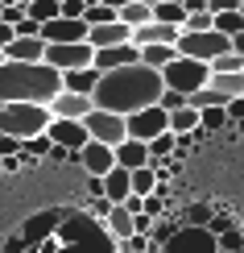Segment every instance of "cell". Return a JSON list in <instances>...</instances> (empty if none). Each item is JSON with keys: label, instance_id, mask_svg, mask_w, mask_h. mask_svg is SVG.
<instances>
[{"label": "cell", "instance_id": "obj_1", "mask_svg": "<svg viewBox=\"0 0 244 253\" xmlns=\"http://www.w3.org/2000/svg\"><path fill=\"white\" fill-rule=\"evenodd\" d=\"M157 96H162V75L141 67V62H133V67H120V71H104L95 91H91V108L133 117V112L157 104Z\"/></svg>", "mask_w": 244, "mask_h": 253}, {"label": "cell", "instance_id": "obj_2", "mask_svg": "<svg viewBox=\"0 0 244 253\" xmlns=\"http://www.w3.org/2000/svg\"><path fill=\"white\" fill-rule=\"evenodd\" d=\"M62 91V75L46 62H0V104H50Z\"/></svg>", "mask_w": 244, "mask_h": 253}, {"label": "cell", "instance_id": "obj_3", "mask_svg": "<svg viewBox=\"0 0 244 253\" xmlns=\"http://www.w3.org/2000/svg\"><path fill=\"white\" fill-rule=\"evenodd\" d=\"M54 121L46 104H0V133L29 141V137L46 133V125Z\"/></svg>", "mask_w": 244, "mask_h": 253}, {"label": "cell", "instance_id": "obj_4", "mask_svg": "<svg viewBox=\"0 0 244 253\" xmlns=\"http://www.w3.org/2000/svg\"><path fill=\"white\" fill-rule=\"evenodd\" d=\"M157 75H162V87L178 91V96H195V91H203V87H207L211 67H207V62H195V58L174 54L162 71H157Z\"/></svg>", "mask_w": 244, "mask_h": 253}, {"label": "cell", "instance_id": "obj_5", "mask_svg": "<svg viewBox=\"0 0 244 253\" xmlns=\"http://www.w3.org/2000/svg\"><path fill=\"white\" fill-rule=\"evenodd\" d=\"M174 50H178L182 58H195V62H211V58H219V54H228V50H232V38L215 34V29H203V34H178Z\"/></svg>", "mask_w": 244, "mask_h": 253}, {"label": "cell", "instance_id": "obj_6", "mask_svg": "<svg viewBox=\"0 0 244 253\" xmlns=\"http://www.w3.org/2000/svg\"><path fill=\"white\" fill-rule=\"evenodd\" d=\"M91 54H95V50L87 46V42H67V46H46L41 62H46V67H54L58 75H67V71L91 67Z\"/></svg>", "mask_w": 244, "mask_h": 253}, {"label": "cell", "instance_id": "obj_7", "mask_svg": "<svg viewBox=\"0 0 244 253\" xmlns=\"http://www.w3.org/2000/svg\"><path fill=\"white\" fill-rule=\"evenodd\" d=\"M83 129H87L91 141L112 145V150L124 141V117H116V112H104V108H91L87 117H83Z\"/></svg>", "mask_w": 244, "mask_h": 253}, {"label": "cell", "instance_id": "obj_8", "mask_svg": "<svg viewBox=\"0 0 244 253\" xmlns=\"http://www.w3.org/2000/svg\"><path fill=\"white\" fill-rule=\"evenodd\" d=\"M157 133H170V121H166V112L157 108V104L124 117V137H133V141H153Z\"/></svg>", "mask_w": 244, "mask_h": 253}, {"label": "cell", "instance_id": "obj_9", "mask_svg": "<svg viewBox=\"0 0 244 253\" xmlns=\"http://www.w3.org/2000/svg\"><path fill=\"white\" fill-rule=\"evenodd\" d=\"M162 253H219V249H215V237H211L207 228H186V224H178L174 237L162 245Z\"/></svg>", "mask_w": 244, "mask_h": 253}, {"label": "cell", "instance_id": "obj_10", "mask_svg": "<svg viewBox=\"0 0 244 253\" xmlns=\"http://www.w3.org/2000/svg\"><path fill=\"white\" fill-rule=\"evenodd\" d=\"M37 38L46 46H67V42H87V25L83 21H70V17H54L37 29Z\"/></svg>", "mask_w": 244, "mask_h": 253}, {"label": "cell", "instance_id": "obj_11", "mask_svg": "<svg viewBox=\"0 0 244 253\" xmlns=\"http://www.w3.org/2000/svg\"><path fill=\"white\" fill-rule=\"evenodd\" d=\"M46 137H50L54 145H62V150H70V154H79L83 145L91 141L87 129H83V121H50V125H46Z\"/></svg>", "mask_w": 244, "mask_h": 253}, {"label": "cell", "instance_id": "obj_12", "mask_svg": "<svg viewBox=\"0 0 244 253\" xmlns=\"http://www.w3.org/2000/svg\"><path fill=\"white\" fill-rule=\"evenodd\" d=\"M133 62H141V50L133 46V42H124V46H108V50H95L91 54V67L100 71H120V67H133Z\"/></svg>", "mask_w": 244, "mask_h": 253}, {"label": "cell", "instance_id": "obj_13", "mask_svg": "<svg viewBox=\"0 0 244 253\" xmlns=\"http://www.w3.org/2000/svg\"><path fill=\"white\" fill-rule=\"evenodd\" d=\"M50 108V117L54 121H83L91 112V96H75V91H58L54 100L46 104Z\"/></svg>", "mask_w": 244, "mask_h": 253}, {"label": "cell", "instance_id": "obj_14", "mask_svg": "<svg viewBox=\"0 0 244 253\" xmlns=\"http://www.w3.org/2000/svg\"><path fill=\"white\" fill-rule=\"evenodd\" d=\"M178 34H182V29H174V25H157V21H145V25H137L133 34H129V42H133L137 50H141V46H174Z\"/></svg>", "mask_w": 244, "mask_h": 253}, {"label": "cell", "instance_id": "obj_15", "mask_svg": "<svg viewBox=\"0 0 244 253\" xmlns=\"http://www.w3.org/2000/svg\"><path fill=\"white\" fill-rule=\"evenodd\" d=\"M79 166L83 170H91V178H104L116 166V158H112V145H100V141H87L79 150Z\"/></svg>", "mask_w": 244, "mask_h": 253}, {"label": "cell", "instance_id": "obj_16", "mask_svg": "<svg viewBox=\"0 0 244 253\" xmlns=\"http://www.w3.org/2000/svg\"><path fill=\"white\" fill-rule=\"evenodd\" d=\"M129 34H133L129 25H120V21H108V25H95V29H87V46H91V50L124 46V42H129Z\"/></svg>", "mask_w": 244, "mask_h": 253}, {"label": "cell", "instance_id": "obj_17", "mask_svg": "<svg viewBox=\"0 0 244 253\" xmlns=\"http://www.w3.org/2000/svg\"><path fill=\"white\" fill-rule=\"evenodd\" d=\"M112 158H116L120 170H141V166H149V150H145V141H133V137H124V141L112 150Z\"/></svg>", "mask_w": 244, "mask_h": 253}, {"label": "cell", "instance_id": "obj_18", "mask_svg": "<svg viewBox=\"0 0 244 253\" xmlns=\"http://www.w3.org/2000/svg\"><path fill=\"white\" fill-rule=\"evenodd\" d=\"M41 54H46V42L41 38H17L4 46V58L8 62H41Z\"/></svg>", "mask_w": 244, "mask_h": 253}, {"label": "cell", "instance_id": "obj_19", "mask_svg": "<svg viewBox=\"0 0 244 253\" xmlns=\"http://www.w3.org/2000/svg\"><path fill=\"white\" fill-rule=\"evenodd\" d=\"M100 191H104V199H108V204H124V199L133 195V191H129V170L112 166V170L100 178Z\"/></svg>", "mask_w": 244, "mask_h": 253}, {"label": "cell", "instance_id": "obj_20", "mask_svg": "<svg viewBox=\"0 0 244 253\" xmlns=\"http://www.w3.org/2000/svg\"><path fill=\"white\" fill-rule=\"evenodd\" d=\"M95 83H100V71L95 67H83V71H67L62 75V91H75V96H91Z\"/></svg>", "mask_w": 244, "mask_h": 253}, {"label": "cell", "instance_id": "obj_21", "mask_svg": "<svg viewBox=\"0 0 244 253\" xmlns=\"http://www.w3.org/2000/svg\"><path fill=\"white\" fill-rule=\"evenodd\" d=\"M104 224H108V233H112L116 241H120V245H124V241H129V237H137V233H133V216L124 212L120 204H112V212L104 216Z\"/></svg>", "mask_w": 244, "mask_h": 253}, {"label": "cell", "instance_id": "obj_22", "mask_svg": "<svg viewBox=\"0 0 244 253\" xmlns=\"http://www.w3.org/2000/svg\"><path fill=\"white\" fill-rule=\"evenodd\" d=\"M207 87L219 91L224 100H236V96H244V71H236V75H211Z\"/></svg>", "mask_w": 244, "mask_h": 253}, {"label": "cell", "instance_id": "obj_23", "mask_svg": "<svg viewBox=\"0 0 244 253\" xmlns=\"http://www.w3.org/2000/svg\"><path fill=\"white\" fill-rule=\"evenodd\" d=\"M116 21H120V25H129V29H137V25H145V21H153V8L145 4V0H129V4L116 13Z\"/></svg>", "mask_w": 244, "mask_h": 253}, {"label": "cell", "instance_id": "obj_24", "mask_svg": "<svg viewBox=\"0 0 244 253\" xmlns=\"http://www.w3.org/2000/svg\"><path fill=\"white\" fill-rule=\"evenodd\" d=\"M211 216H215V204H186V212H182V220L178 224H186V228H207L211 224Z\"/></svg>", "mask_w": 244, "mask_h": 253}, {"label": "cell", "instance_id": "obj_25", "mask_svg": "<svg viewBox=\"0 0 244 253\" xmlns=\"http://www.w3.org/2000/svg\"><path fill=\"white\" fill-rule=\"evenodd\" d=\"M178 50L174 46H141V67H149V71H162L170 58H174Z\"/></svg>", "mask_w": 244, "mask_h": 253}, {"label": "cell", "instance_id": "obj_26", "mask_svg": "<svg viewBox=\"0 0 244 253\" xmlns=\"http://www.w3.org/2000/svg\"><path fill=\"white\" fill-rule=\"evenodd\" d=\"M153 187H157V174L149 170V166H141V170H129V191L133 195H153Z\"/></svg>", "mask_w": 244, "mask_h": 253}, {"label": "cell", "instance_id": "obj_27", "mask_svg": "<svg viewBox=\"0 0 244 253\" xmlns=\"http://www.w3.org/2000/svg\"><path fill=\"white\" fill-rule=\"evenodd\" d=\"M108 21H116V8L100 4V0H87V8H83V25L95 29V25H108Z\"/></svg>", "mask_w": 244, "mask_h": 253}, {"label": "cell", "instance_id": "obj_28", "mask_svg": "<svg viewBox=\"0 0 244 253\" xmlns=\"http://www.w3.org/2000/svg\"><path fill=\"white\" fill-rule=\"evenodd\" d=\"M211 29H215V34H224V38H236L240 29H244V17H240V8H232V13H215Z\"/></svg>", "mask_w": 244, "mask_h": 253}, {"label": "cell", "instance_id": "obj_29", "mask_svg": "<svg viewBox=\"0 0 244 253\" xmlns=\"http://www.w3.org/2000/svg\"><path fill=\"white\" fill-rule=\"evenodd\" d=\"M153 21H157V25H174V29H182L186 8H182V4H170V0H166V4H157V8H153Z\"/></svg>", "mask_w": 244, "mask_h": 253}, {"label": "cell", "instance_id": "obj_30", "mask_svg": "<svg viewBox=\"0 0 244 253\" xmlns=\"http://www.w3.org/2000/svg\"><path fill=\"white\" fill-rule=\"evenodd\" d=\"M170 133H195L199 129V112L195 108H178V112H170Z\"/></svg>", "mask_w": 244, "mask_h": 253}, {"label": "cell", "instance_id": "obj_31", "mask_svg": "<svg viewBox=\"0 0 244 253\" xmlns=\"http://www.w3.org/2000/svg\"><path fill=\"white\" fill-rule=\"evenodd\" d=\"M207 67H211V75H236V71H244V58L236 54V50H228V54L211 58Z\"/></svg>", "mask_w": 244, "mask_h": 253}, {"label": "cell", "instance_id": "obj_32", "mask_svg": "<svg viewBox=\"0 0 244 253\" xmlns=\"http://www.w3.org/2000/svg\"><path fill=\"white\" fill-rule=\"evenodd\" d=\"M25 17L37 21V25H46V21L58 17V0H34V4H25Z\"/></svg>", "mask_w": 244, "mask_h": 253}, {"label": "cell", "instance_id": "obj_33", "mask_svg": "<svg viewBox=\"0 0 244 253\" xmlns=\"http://www.w3.org/2000/svg\"><path fill=\"white\" fill-rule=\"evenodd\" d=\"M215 249L219 253H240L244 249V228H228V233L215 237Z\"/></svg>", "mask_w": 244, "mask_h": 253}, {"label": "cell", "instance_id": "obj_34", "mask_svg": "<svg viewBox=\"0 0 244 253\" xmlns=\"http://www.w3.org/2000/svg\"><path fill=\"white\" fill-rule=\"evenodd\" d=\"M157 108L166 112H178V108H186V96H178V91H170V87H162V96H157Z\"/></svg>", "mask_w": 244, "mask_h": 253}, {"label": "cell", "instance_id": "obj_35", "mask_svg": "<svg viewBox=\"0 0 244 253\" xmlns=\"http://www.w3.org/2000/svg\"><path fill=\"white\" fill-rule=\"evenodd\" d=\"M228 228H236V220H232V216H224V212H219V208H215V216H211L207 233H211V237H219V233H228Z\"/></svg>", "mask_w": 244, "mask_h": 253}, {"label": "cell", "instance_id": "obj_36", "mask_svg": "<svg viewBox=\"0 0 244 253\" xmlns=\"http://www.w3.org/2000/svg\"><path fill=\"white\" fill-rule=\"evenodd\" d=\"M0 21H4V25H21V21H25V8H21V4H4V8H0Z\"/></svg>", "mask_w": 244, "mask_h": 253}, {"label": "cell", "instance_id": "obj_37", "mask_svg": "<svg viewBox=\"0 0 244 253\" xmlns=\"http://www.w3.org/2000/svg\"><path fill=\"white\" fill-rule=\"evenodd\" d=\"M0 158H21V141H17V137L0 133Z\"/></svg>", "mask_w": 244, "mask_h": 253}, {"label": "cell", "instance_id": "obj_38", "mask_svg": "<svg viewBox=\"0 0 244 253\" xmlns=\"http://www.w3.org/2000/svg\"><path fill=\"white\" fill-rule=\"evenodd\" d=\"M224 112H228V121H232V125H236V121H244V96L228 100V104H224Z\"/></svg>", "mask_w": 244, "mask_h": 253}, {"label": "cell", "instance_id": "obj_39", "mask_svg": "<svg viewBox=\"0 0 244 253\" xmlns=\"http://www.w3.org/2000/svg\"><path fill=\"white\" fill-rule=\"evenodd\" d=\"M37 29H41L37 21H29V17H25V21H21V25L13 29V34H17V38H37Z\"/></svg>", "mask_w": 244, "mask_h": 253}, {"label": "cell", "instance_id": "obj_40", "mask_svg": "<svg viewBox=\"0 0 244 253\" xmlns=\"http://www.w3.org/2000/svg\"><path fill=\"white\" fill-rule=\"evenodd\" d=\"M91 212H95V216L104 220V216L112 212V204H108V199H104V195H91Z\"/></svg>", "mask_w": 244, "mask_h": 253}, {"label": "cell", "instance_id": "obj_41", "mask_svg": "<svg viewBox=\"0 0 244 253\" xmlns=\"http://www.w3.org/2000/svg\"><path fill=\"white\" fill-rule=\"evenodd\" d=\"M120 208H124V212H129V216H141V208H145V199H141V195H129V199H124Z\"/></svg>", "mask_w": 244, "mask_h": 253}, {"label": "cell", "instance_id": "obj_42", "mask_svg": "<svg viewBox=\"0 0 244 253\" xmlns=\"http://www.w3.org/2000/svg\"><path fill=\"white\" fill-rule=\"evenodd\" d=\"M8 42H13V25H4V21H0V54H4Z\"/></svg>", "mask_w": 244, "mask_h": 253}, {"label": "cell", "instance_id": "obj_43", "mask_svg": "<svg viewBox=\"0 0 244 253\" xmlns=\"http://www.w3.org/2000/svg\"><path fill=\"white\" fill-rule=\"evenodd\" d=\"M232 50H236V54L244 58V29H240V34H236V38H232Z\"/></svg>", "mask_w": 244, "mask_h": 253}, {"label": "cell", "instance_id": "obj_44", "mask_svg": "<svg viewBox=\"0 0 244 253\" xmlns=\"http://www.w3.org/2000/svg\"><path fill=\"white\" fill-rule=\"evenodd\" d=\"M100 4H108V8H116V13H120V8L129 4V0H100Z\"/></svg>", "mask_w": 244, "mask_h": 253}, {"label": "cell", "instance_id": "obj_45", "mask_svg": "<svg viewBox=\"0 0 244 253\" xmlns=\"http://www.w3.org/2000/svg\"><path fill=\"white\" fill-rule=\"evenodd\" d=\"M145 4H149V8H157V4H166V0H145Z\"/></svg>", "mask_w": 244, "mask_h": 253}, {"label": "cell", "instance_id": "obj_46", "mask_svg": "<svg viewBox=\"0 0 244 253\" xmlns=\"http://www.w3.org/2000/svg\"><path fill=\"white\" fill-rule=\"evenodd\" d=\"M170 4H182V8H186V4H190V0H170Z\"/></svg>", "mask_w": 244, "mask_h": 253}, {"label": "cell", "instance_id": "obj_47", "mask_svg": "<svg viewBox=\"0 0 244 253\" xmlns=\"http://www.w3.org/2000/svg\"><path fill=\"white\" fill-rule=\"evenodd\" d=\"M4 4H17V0H0V8H4Z\"/></svg>", "mask_w": 244, "mask_h": 253}, {"label": "cell", "instance_id": "obj_48", "mask_svg": "<svg viewBox=\"0 0 244 253\" xmlns=\"http://www.w3.org/2000/svg\"><path fill=\"white\" fill-rule=\"evenodd\" d=\"M240 17H244V4H240Z\"/></svg>", "mask_w": 244, "mask_h": 253}, {"label": "cell", "instance_id": "obj_49", "mask_svg": "<svg viewBox=\"0 0 244 253\" xmlns=\"http://www.w3.org/2000/svg\"><path fill=\"white\" fill-rule=\"evenodd\" d=\"M0 62H4V54H0Z\"/></svg>", "mask_w": 244, "mask_h": 253}]
</instances>
